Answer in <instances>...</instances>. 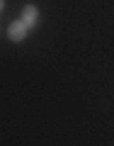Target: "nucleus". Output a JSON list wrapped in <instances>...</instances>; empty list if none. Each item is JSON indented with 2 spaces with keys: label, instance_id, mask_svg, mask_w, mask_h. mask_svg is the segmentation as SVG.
<instances>
[{
  "label": "nucleus",
  "instance_id": "obj_1",
  "mask_svg": "<svg viewBox=\"0 0 114 146\" xmlns=\"http://www.w3.org/2000/svg\"><path fill=\"white\" fill-rule=\"evenodd\" d=\"M27 32H29V27H27L22 20H15L10 27H7V36H10V42H15V44L24 42V39H27Z\"/></svg>",
  "mask_w": 114,
  "mask_h": 146
},
{
  "label": "nucleus",
  "instance_id": "obj_2",
  "mask_svg": "<svg viewBox=\"0 0 114 146\" xmlns=\"http://www.w3.org/2000/svg\"><path fill=\"white\" fill-rule=\"evenodd\" d=\"M20 20L24 22L29 29H32V27H36V25H39V7H36V5H24V10H22V17H20Z\"/></svg>",
  "mask_w": 114,
  "mask_h": 146
},
{
  "label": "nucleus",
  "instance_id": "obj_3",
  "mask_svg": "<svg viewBox=\"0 0 114 146\" xmlns=\"http://www.w3.org/2000/svg\"><path fill=\"white\" fill-rule=\"evenodd\" d=\"M3 7H5V0H0V12H3Z\"/></svg>",
  "mask_w": 114,
  "mask_h": 146
}]
</instances>
